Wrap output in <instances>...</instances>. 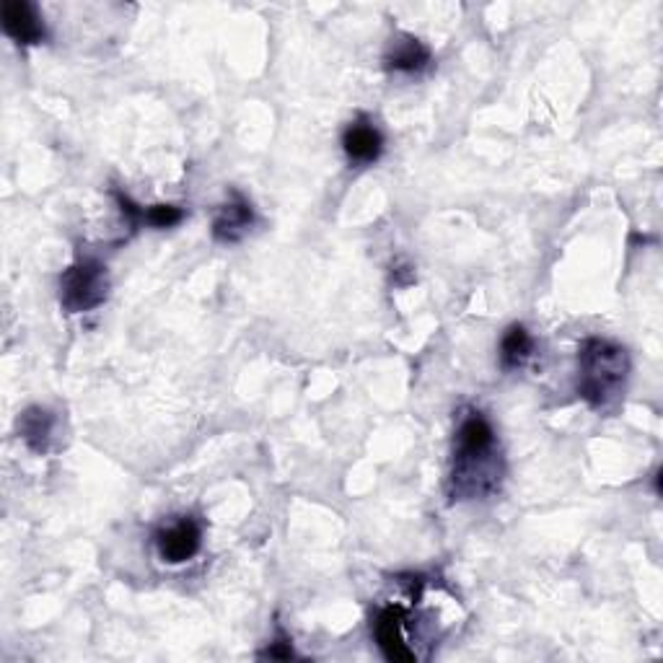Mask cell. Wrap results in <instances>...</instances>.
<instances>
[{
  "instance_id": "6da1fadb",
  "label": "cell",
  "mask_w": 663,
  "mask_h": 663,
  "mask_svg": "<svg viewBox=\"0 0 663 663\" xmlns=\"http://www.w3.org/2000/svg\"><path fill=\"white\" fill-rule=\"evenodd\" d=\"M503 474H506V465L490 420L480 412L465 414L454 444L451 497L485 501L501 490Z\"/></svg>"
},
{
  "instance_id": "7a4b0ae2",
  "label": "cell",
  "mask_w": 663,
  "mask_h": 663,
  "mask_svg": "<svg viewBox=\"0 0 663 663\" xmlns=\"http://www.w3.org/2000/svg\"><path fill=\"white\" fill-rule=\"evenodd\" d=\"M630 376V355L622 345L591 337L578 350V394L591 407H610Z\"/></svg>"
},
{
  "instance_id": "3957f363",
  "label": "cell",
  "mask_w": 663,
  "mask_h": 663,
  "mask_svg": "<svg viewBox=\"0 0 663 663\" xmlns=\"http://www.w3.org/2000/svg\"><path fill=\"white\" fill-rule=\"evenodd\" d=\"M109 296V275L99 260H79L62 273L60 303L71 314L99 309Z\"/></svg>"
},
{
  "instance_id": "277c9868",
  "label": "cell",
  "mask_w": 663,
  "mask_h": 663,
  "mask_svg": "<svg viewBox=\"0 0 663 663\" xmlns=\"http://www.w3.org/2000/svg\"><path fill=\"white\" fill-rule=\"evenodd\" d=\"M203 544V529L195 518H179L171 527H164L156 531V547L164 563L179 565L192 559L200 552Z\"/></svg>"
},
{
  "instance_id": "5b68a950",
  "label": "cell",
  "mask_w": 663,
  "mask_h": 663,
  "mask_svg": "<svg viewBox=\"0 0 663 663\" xmlns=\"http://www.w3.org/2000/svg\"><path fill=\"white\" fill-rule=\"evenodd\" d=\"M0 24H3V32L13 41H19V45H39L47 34L45 21H41L37 9L32 3H26V0H9V3H3Z\"/></svg>"
},
{
  "instance_id": "8992f818",
  "label": "cell",
  "mask_w": 663,
  "mask_h": 663,
  "mask_svg": "<svg viewBox=\"0 0 663 663\" xmlns=\"http://www.w3.org/2000/svg\"><path fill=\"white\" fill-rule=\"evenodd\" d=\"M254 224L252 203L239 192H233L226 205L218 207L216 220H213V237L224 244H237L246 237V231Z\"/></svg>"
},
{
  "instance_id": "52a82bcc",
  "label": "cell",
  "mask_w": 663,
  "mask_h": 663,
  "mask_svg": "<svg viewBox=\"0 0 663 663\" xmlns=\"http://www.w3.org/2000/svg\"><path fill=\"white\" fill-rule=\"evenodd\" d=\"M405 612L399 606H386L378 612L376 622H373V635H376L378 648L389 661H414V653L407 648L405 635Z\"/></svg>"
},
{
  "instance_id": "ba28073f",
  "label": "cell",
  "mask_w": 663,
  "mask_h": 663,
  "mask_svg": "<svg viewBox=\"0 0 663 663\" xmlns=\"http://www.w3.org/2000/svg\"><path fill=\"white\" fill-rule=\"evenodd\" d=\"M342 148L350 161L373 164L384 150V135L376 124L369 120L352 122L342 135Z\"/></svg>"
},
{
  "instance_id": "9c48e42d",
  "label": "cell",
  "mask_w": 663,
  "mask_h": 663,
  "mask_svg": "<svg viewBox=\"0 0 663 663\" xmlns=\"http://www.w3.org/2000/svg\"><path fill=\"white\" fill-rule=\"evenodd\" d=\"M386 68L394 73H420L431 62V50L410 34H399L386 50Z\"/></svg>"
},
{
  "instance_id": "30bf717a",
  "label": "cell",
  "mask_w": 663,
  "mask_h": 663,
  "mask_svg": "<svg viewBox=\"0 0 663 663\" xmlns=\"http://www.w3.org/2000/svg\"><path fill=\"white\" fill-rule=\"evenodd\" d=\"M19 435L32 451L47 454L55 438V414L41 410V407H29L19 418Z\"/></svg>"
},
{
  "instance_id": "8fae6325",
  "label": "cell",
  "mask_w": 663,
  "mask_h": 663,
  "mask_svg": "<svg viewBox=\"0 0 663 663\" xmlns=\"http://www.w3.org/2000/svg\"><path fill=\"white\" fill-rule=\"evenodd\" d=\"M531 352H534V340H531L529 329L521 327V324H514L508 327L506 335L501 340V363L506 371L521 369L523 363L529 361Z\"/></svg>"
},
{
  "instance_id": "7c38bea8",
  "label": "cell",
  "mask_w": 663,
  "mask_h": 663,
  "mask_svg": "<svg viewBox=\"0 0 663 663\" xmlns=\"http://www.w3.org/2000/svg\"><path fill=\"white\" fill-rule=\"evenodd\" d=\"M184 218V210L177 205H150L148 210L141 207V224H148L154 228H171Z\"/></svg>"
},
{
  "instance_id": "4fadbf2b",
  "label": "cell",
  "mask_w": 663,
  "mask_h": 663,
  "mask_svg": "<svg viewBox=\"0 0 663 663\" xmlns=\"http://www.w3.org/2000/svg\"><path fill=\"white\" fill-rule=\"evenodd\" d=\"M265 659H293V648H290L288 640H275V646H269L265 653Z\"/></svg>"
}]
</instances>
